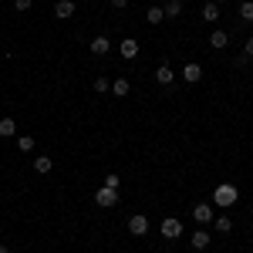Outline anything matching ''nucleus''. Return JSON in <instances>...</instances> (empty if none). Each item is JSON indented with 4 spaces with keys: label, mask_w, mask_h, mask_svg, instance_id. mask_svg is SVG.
<instances>
[{
    "label": "nucleus",
    "mask_w": 253,
    "mask_h": 253,
    "mask_svg": "<svg viewBox=\"0 0 253 253\" xmlns=\"http://www.w3.org/2000/svg\"><path fill=\"white\" fill-rule=\"evenodd\" d=\"M236 199H240V189H236L233 182H219L213 189V206L216 210H230V206H236Z\"/></svg>",
    "instance_id": "f257e3e1"
},
{
    "label": "nucleus",
    "mask_w": 253,
    "mask_h": 253,
    "mask_svg": "<svg viewBox=\"0 0 253 253\" xmlns=\"http://www.w3.org/2000/svg\"><path fill=\"white\" fill-rule=\"evenodd\" d=\"M159 233H162V240L175 243V240L182 236V219H175V216H166V219H162V226H159Z\"/></svg>",
    "instance_id": "f03ea898"
},
{
    "label": "nucleus",
    "mask_w": 253,
    "mask_h": 253,
    "mask_svg": "<svg viewBox=\"0 0 253 253\" xmlns=\"http://www.w3.org/2000/svg\"><path fill=\"white\" fill-rule=\"evenodd\" d=\"M193 219L199 223V226L213 223V219H216V206H213V203H196V206H193Z\"/></svg>",
    "instance_id": "7ed1b4c3"
},
{
    "label": "nucleus",
    "mask_w": 253,
    "mask_h": 253,
    "mask_svg": "<svg viewBox=\"0 0 253 253\" xmlns=\"http://www.w3.org/2000/svg\"><path fill=\"white\" fill-rule=\"evenodd\" d=\"M95 203L101 206V210H112V206H118V189L98 186V189H95Z\"/></svg>",
    "instance_id": "20e7f679"
},
{
    "label": "nucleus",
    "mask_w": 253,
    "mask_h": 253,
    "mask_svg": "<svg viewBox=\"0 0 253 253\" xmlns=\"http://www.w3.org/2000/svg\"><path fill=\"white\" fill-rule=\"evenodd\" d=\"M128 233L132 236H145L149 233V216H142V213L128 216Z\"/></svg>",
    "instance_id": "39448f33"
},
{
    "label": "nucleus",
    "mask_w": 253,
    "mask_h": 253,
    "mask_svg": "<svg viewBox=\"0 0 253 253\" xmlns=\"http://www.w3.org/2000/svg\"><path fill=\"white\" fill-rule=\"evenodd\" d=\"M156 81L162 84V88H169V84L175 81V71H172V64H166V61H162V64L156 68Z\"/></svg>",
    "instance_id": "423d86ee"
},
{
    "label": "nucleus",
    "mask_w": 253,
    "mask_h": 253,
    "mask_svg": "<svg viewBox=\"0 0 253 253\" xmlns=\"http://www.w3.org/2000/svg\"><path fill=\"white\" fill-rule=\"evenodd\" d=\"M75 10H78V7H75V0H58V3H54V17H58V20L75 17Z\"/></svg>",
    "instance_id": "0eeeda50"
},
{
    "label": "nucleus",
    "mask_w": 253,
    "mask_h": 253,
    "mask_svg": "<svg viewBox=\"0 0 253 253\" xmlns=\"http://www.w3.org/2000/svg\"><path fill=\"white\" fill-rule=\"evenodd\" d=\"M118 54L125 61H132V58H138V41L135 38H125L122 44H118Z\"/></svg>",
    "instance_id": "6e6552de"
},
{
    "label": "nucleus",
    "mask_w": 253,
    "mask_h": 253,
    "mask_svg": "<svg viewBox=\"0 0 253 253\" xmlns=\"http://www.w3.org/2000/svg\"><path fill=\"white\" fill-rule=\"evenodd\" d=\"M108 51H112V41L105 38V34H98V38H91V54H95V58H105Z\"/></svg>",
    "instance_id": "1a4fd4ad"
},
{
    "label": "nucleus",
    "mask_w": 253,
    "mask_h": 253,
    "mask_svg": "<svg viewBox=\"0 0 253 253\" xmlns=\"http://www.w3.org/2000/svg\"><path fill=\"white\" fill-rule=\"evenodd\" d=\"M210 240H213V233H210V230H203V226H199V230H196V233L189 236L193 250H206V247H210Z\"/></svg>",
    "instance_id": "9d476101"
},
{
    "label": "nucleus",
    "mask_w": 253,
    "mask_h": 253,
    "mask_svg": "<svg viewBox=\"0 0 253 253\" xmlns=\"http://www.w3.org/2000/svg\"><path fill=\"white\" fill-rule=\"evenodd\" d=\"M199 78H203V68H199L196 61H189V64L182 68V81H189V84H196Z\"/></svg>",
    "instance_id": "9b49d317"
},
{
    "label": "nucleus",
    "mask_w": 253,
    "mask_h": 253,
    "mask_svg": "<svg viewBox=\"0 0 253 253\" xmlns=\"http://www.w3.org/2000/svg\"><path fill=\"white\" fill-rule=\"evenodd\" d=\"M128 91H132V81H128V78H115V81H112V95H115V98H125Z\"/></svg>",
    "instance_id": "f8f14e48"
},
{
    "label": "nucleus",
    "mask_w": 253,
    "mask_h": 253,
    "mask_svg": "<svg viewBox=\"0 0 253 253\" xmlns=\"http://www.w3.org/2000/svg\"><path fill=\"white\" fill-rule=\"evenodd\" d=\"M226 44H230V34H226V31H213V34H210V47H216V51H223Z\"/></svg>",
    "instance_id": "ddd939ff"
},
{
    "label": "nucleus",
    "mask_w": 253,
    "mask_h": 253,
    "mask_svg": "<svg viewBox=\"0 0 253 253\" xmlns=\"http://www.w3.org/2000/svg\"><path fill=\"white\" fill-rule=\"evenodd\" d=\"M17 135V122L14 118H0V138H14Z\"/></svg>",
    "instance_id": "4468645a"
},
{
    "label": "nucleus",
    "mask_w": 253,
    "mask_h": 253,
    "mask_svg": "<svg viewBox=\"0 0 253 253\" xmlns=\"http://www.w3.org/2000/svg\"><path fill=\"white\" fill-rule=\"evenodd\" d=\"M34 169H38L41 175H47L51 169H54V159L51 156H34Z\"/></svg>",
    "instance_id": "2eb2a0df"
},
{
    "label": "nucleus",
    "mask_w": 253,
    "mask_h": 253,
    "mask_svg": "<svg viewBox=\"0 0 253 253\" xmlns=\"http://www.w3.org/2000/svg\"><path fill=\"white\" fill-rule=\"evenodd\" d=\"M182 7H186L182 0H166V7H162V10H166V17H169V20H175L179 14H182Z\"/></svg>",
    "instance_id": "dca6fc26"
},
{
    "label": "nucleus",
    "mask_w": 253,
    "mask_h": 253,
    "mask_svg": "<svg viewBox=\"0 0 253 253\" xmlns=\"http://www.w3.org/2000/svg\"><path fill=\"white\" fill-rule=\"evenodd\" d=\"M213 230H216V233H230V230H233V219H230V216H216Z\"/></svg>",
    "instance_id": "f3484780"
},
{
    "label": "nucleus",
    "mask_w": 253,
    "mask_h": 253,
    "mask_svg": "<svg viewBox=\"0 0 253 253\" xmlns=\"http://www.w3.org/2000/svg\"><path fill=\"white\" fill-rule=\"evenodd\" d=\"M145 20H149V24H162V20H166V10H162V7H149Z\"/></svg>",
    "instance_id": "a211bd4d"
},
{
    "label": "nucleus",
    "mask_w": 253,
    "mask_h": 253,
    "mask_svg": "<svg viewBox=\"0 0 253 253\" xmlns=\"http://www.w3.org/2000/svg\"><path fill=\"white\" fill-rule=\"evenodd\" d=\"M240 20L253 24V0H243V3H240Z\"/></svg>",
    "instance_id": "6ab92c4d"
},
{
    "label": "nucleus",
    "mask_w": 253,
    "mask_h": 253,
    "mask_svg": "<svg viewBox=\"0 0 253 253\" xmlns=\"http://www.w3.org/2000/svg\"><path fill=\"white\" fill-rule=\"evenodd\" d=\"M203 20H219V3H206L203 7Z\"/></svg>",
    "instance_id": "aec40b11"
},
{
    "label": "nucleus",
    "mask_w": 253,
    "mask_h": 253,
    "mask_svg": "<svg viewBox=\"0 0 253 253\" xmlns=\"http://www.w3.org/2000/svg\"><path fill=\"white\" fill-rule=\"evenodd\" d=\"M17 149L20 152H34V138L31 135H17Z\"/></svg>",
    "instance_id": "412c9836"
},
{
    "label": "nucleus",
    "mask_w": 253,
    "mask_h": 253,
    "mask_svg": "<svg viewBox=\"0 0 253 253\" xmlns=\"http://www.w3.org/2000/svg\"><path fill=\"white\" fill-rule=\"evenodd\" d=\"M95 91H98V95L112 91V81H108V78H95Z\"/></svg>",
    "instance_id": "4be33fe9"
},
{
    "label": "nucleus",
    "mask_w": 253,
    "mask_h": 253,
    "mask_svg": "<svg viewBox=\"0 0 253 253\" xmlns=\"http://www.w3.org/2000/svg\"><path fill=\"white\" fill-rule=\"evenodd\" d=\"M101 186H108V189H118V186H122V179H118V172H108Z\"/></svg>",
    "instance_id": "5701e85b"
},
{
    "label": "nucleus",
    "mask_w": 253,
    "mask_h": 253,
    "mask_svg": "<svg viewBox=\"0 0 253 253\" xmlns=\"http://www.w3.org/2000/svg\"><path fill=\"white\" fill-rule=\"evenodd\" d=\"M31 3H34V0H14V7H17L20 14H24V10H31Z\"/></svg>",
    "instance_id": "b1692460"
},
{
    "label": "nucleus",
    "mask_w": 253,
    "mask_h": 253,
    "mask_svg": "<svg viewBox=\"0 0 253 253\" xmlns=\"http://www.w3.org/2000/svg\"><path fill=\"white\" fill-rule=\"evenodd\" d=\"M243 54H247V58H253V38L247 41V44H243Z\"/></svg>",
    "instance_id": "393cba45"
},
{
    "label": "nucleus",
    "mask_w": 253,
    "mask_h": 253,
    "mask_svg": "<svg viewBox=\"0 0 253 253\" xmlns=\"http://www.w3.org/2000/svg\"><path fill=\"white\" fill-rule=\"evenodd\" d=\"M112 7H115V10H125V7H128V0H112Z\"/></svg>",
    "instance_id": "a878e982"
},
{
    "label": "nucleus",
    "mask_w": 253,
    "mask_h": 253,
    "mask_svg": "<svg viewBox=\"0 0 253 253\" xmlns=\"http://www.w3.org/2000/svg\"><path fill=\"white\" fill-rule=\"evenodd\" d=\"M0 253H10V247H3V243H0Z\"/></svg>",
    "instance_id": "bb28decb"
}]
</instances>
